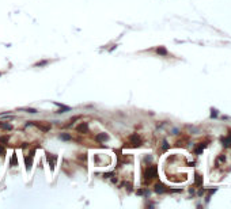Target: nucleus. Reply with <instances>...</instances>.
<instances>
[{"label": "nucleus", "instance_id": "16", "mask_svg": "<svg viewBox=\"0 0 231 209\" xmlns=\"http://www.w3.org/2000/svg\"><path fill=\"white\" fill-rule=\"evenodd\" d=\"M8 140H10V137H8V136H3V137H0V142H1V144L8 142Z\"/></svg>", "mask_w": 231, "mask_h": 209}, {"label": "nucleus", "instance_id": "2", "mask_svg": "<svg viewBox=\"0 0 231 209\" xmlns=\"http://www.w3.org/2000/svg\"><path fill=\"white\" fill-rule=\"evenodd\" d=\"M129 140H130V142H132L133 147H139L140 144H141V138H140V136L137 134V133H133V134L129 137Z\"/></svg>", "mask_w": 231, "mask_h": 209}, {"label": "nucleus", "instance_id": "3", "mask_svg": "<svg viewBox=\"0 0 231 209\" xmlns=\"http://www.w3.org/2000/svg\"><path fill=\"white\" fill-rule=\"evenodd\" d=\"M76 132L79 133H87L88 132V124L87 122H80V124H77V126H76Z\"/></svg>", "mask_w": 231, "mask_h": 209}, {"label": "nucleus", "instance_id": "15", "mask_svg": "<svg viewBox=\"0 0 231 209\" xmlns=\"http://www.w3.org/2000/svg\"><path fill=\"white\" fill-rule=\"evenodd\" d=\"M202 151H204V147H202V144H201L198 148L194 149V153H196V155H200V153H202Z\"/></svg>", "mask_w": 231, "mask_h": 209}, {"label": "nucleus", "instance_id": "10", "mask_svg": "<svg viewBox=\"0 0 231 209\" xmlns=\"http://www.w3.org/2000/svg\"><path fill=\"white\" fill-rule=\"evenodd\" d=\"M221 142H223V145H226V147L231 145V136H227V137H221Z\"/></svg>", "mask_w": 231, "mask_h": 209}, {"label": "nucleus", "instance_id": "21", "mask_svg": "<svg viewBox=\"0 0 231 209\" xmlns=\"http://www.w3.org/2000/svg\"><path fill=\"white\" fill-rule=\"evenodd\" d=\"M45 64H46V61H39V62H37V65H45Z\"/></svg>", "mask_w": 231, "mask_h": 209}, {"label": "nucleus", "instance_id": "11", "mask_svg": "<svg viewBox=\"0 0 231 209\" xmlns=\"http://www.w3.org/2000/svg\"><path fill=\"white\" fill-rule=\"evenodd\" d=\"M10 163H11V166H18V156H16V153H12V156H11V159H10Z\"/></svg>", "mask_w": 231, "mask_h": 209}, {"label": "nucleus", "instance_id": "1", "mask_svg": "<svg viewBox=\"0 0 231 209\" xmlns=\"http://www.w3.org/2000/svg\"><path fill=\"white\" fill-rule=\"evenodd\" d=\"M144 176L145 179H152V178H156L158 176V168L156 166H148L144 170Z\"/></svg>", "mask_w": 231, "mask_h": 209}, {"label": "nucleus", "instance_id": "14", "mask_svg": "<svg viewBox=\"0 0 231 209\" xmlns=\"http://www.w3.org/2000/svg\"><path fill=\"white\" fill-rule=\"evenodd\" d=\"M0 128H3V129H7V130H10L12 126L11 125H8V124H4V122H0Z\"/></svg>", "mask_w": 231, "mask_h": 209}, {"label": "nucleus", "instance_id": "18", "mask_svg": "<svg viewBox=\"0 0 231 209\" xmlns=\"http://www.w3.org/2000/svg\"><path fill=\"white\" fill-rule=\"evenodd\" d=\"M162 148H163V151H167L168 149V145H167V142L163 141V145H162Z\"/></svg>", "mask_w": 231, "mask_h": 209}, {"label": "nucleus", "instance_id": "5", "mask_svg": "<svg viewBox=\"0 0 231 209\" xmlns=\"http://www.w3.org/2000/svg\"><path fill=\"white\" fill-rule=\"evenodd\" d=\"M107 140H109L107 133H98L96 134V141H107Z\"/></svg>", "mask_w": 231, "mask_h": 209}, {"label": "nucleus", "instance_id": "22", "mask_svg": "<svg viewBox=\"0 0 231 209\" xmlns=\"http://www.w3.org/2000/svg\"><path fill=\"white\" fill-rule=\"evenodd\" d=\"M217 160H219V162H224V160H226V157H224V156H220L219 159H217Z\"/></svg>", "mask_w": 231, "mask_h": 209}, {"label": "nucleus", "instance_id": "9", "mask_svg": "<svg viewBox=\"0 0 231 209\" xmlns=\"http://www.w3.org/2000/svg\"><path fill=\"white\" fill-rule=\"evenodd\" d=\"M194 185L196 186H201L202 185V176L200 174H196V178H194Z\"/></svg>", "mask_w": 231, "mask_h": 209}, {"label": "nucleus", "instance_id": "8", "mask_svg": "<svg viewBox=\"0 0 231 209\" xmlns=\"http://www.w3.org/2000/svg\"><path fill=\"white\" fill-rule=\"evenodd\" d=\"M33 124H34V125H37V126H38V128L41 129L42 132H48L49 129H50V125H41V124H38V122H33Z\"/></svg>", "mask_w": 231, "mask_h": 209}, {"label": "nucleus", "instance_id": "7", "mask_svg": "<svg viewBox=\"0 0 231 209\" xmlns=\"http://www.w3.org/2000/svg\"><path fill=\"white\" fill-rule=\"evenodd\" d=\"M154 190L156 191V193H159V194H162V193L166 191V187H164V185H162V183H156L155 187H154Z\"/></svg>", "mask_w": 231, "mask_h": 209}, {"label": "nucleus", "instance_id": "19", "mask_svg": "<svg viewBox=\"0 0 231 209\" xmlns=\"http://www.w3.org/2000/svg\"><path fill=\"white\" fill-rule=\"evenodd\" d=\"M61 138L63 140H69L71 137H69V134H61Z\"/></svg>", "mask_w": 231, "mask_h": 209}, {"label": "nucleus", "instance_id": "17", "mask_svg": "<svg viewBox=\"0 0 231 209\" xmlns=\"http://www.w3.org/2000/svg\"><path fill=\"white\" fill-rule=\"evenodd\" d=\"M4 153H5V148L3 147V145H1V144H0V156H3V155H4Z\"/></svg>", "mask_w": 231, "mask_h": 209}, {"label": "nucleus", "instance_id": "6", "mask_svg": "<svg viewBox=\"0 0 231 209\" xmlns=\"http://www.w3.org/2000/svg\"><path fill=\"white\" fill-rule=\"evenodd\" d=\"M31 155H29V156L24 157V163H26V170L29 171L30 168H31V166H33V159H31Z\"/></svg>", "mask_w": 231, "mask_h": 209}, {"label": "nucleus", "instance_id": "12", "mask_svg": "<svg viewBox=\"0 0 231 209\" xmlns=\"http://www.w3.org/2000/svg\"><path fill=\"white\" fill-rule=\"evenodd\" d=\"M156 53H158V54H160V56H166V54H167V50H166L163 46H160V48H158V49H156Z\"/></svg>", "mask_w": 231, "mask_h": 209}, {"label": "nucleus", "instance_id": "13", "mask_svg": "<svg viewBox=\"0 0 231 209\" xmlns=\"http://www.w3.org/2000/svg\"><path fill=\"white\" fill-rule=\"evenodd\" d=\"M56 106H60V110H58L57 113H64V111H67V110L71 109V107H68V106H63V105H60V103H56Z\"/></svg>", "mask_w": 231, "mask_h": 209}, {"label": "nucleus", "instance_id": "20", "mask_svg": "<svg viewBox=\"0 0 231 209\" xmlns=\"http://www.w3.org/2000/svg\"><path fill=\"white\" fill-rule=\"evenodd\" d=\"M217 113H216V110H212V113H211V117H216Z\"/></svg>", "mask_w": 231, "mask_h": 209}, {"label": "nucleus", "instance_id": "4", "mask_svg": "<svg viewBox=\"0 0 231 209\" xmlns=\"http://www.w3.org/2000/svg\"><path fill=\"white\" fill-rule=\"evenodd\" d=\"M48 162H49V166H50V170H54V166H56V162H57V156L56 155H50L48 153Z\"/></svg>", "mask_w": 231, "mask_h": 209}]
</instances>
